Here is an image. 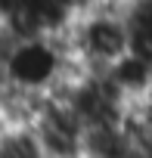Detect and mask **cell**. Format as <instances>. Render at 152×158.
Masks as SVG:
<instances>
[{"label": "cell", "mask_w": 152, "mask_h": 158, "mask_svg": "<svg viewBox=\"0 0 152 158\" xmlns=\"http://www.w3.org/2000/svg\"><path fill=\"white\" fill-rule=\"evenodd\" d=\"M71 59L87 71H109L121 56L130 53V28L124 6L106 0L103 6L84 13L68 28Z\"/></svg>", "instance_id": "1"}, {"label": "cell", "mask_w": 152, "mask_h": 158, "mask_svg": "<svg viewBox=\"0 0 152 158\" xmlns=\"http://www.w3.org/2000/svg\"><path fill=\"white\" fill-rule=\"evenodd\" d=\"M40 158H84L87 124L65 96L47 93V102L31 124Z\"/></svg>", "instance_id": "2"}, {"label": "cell", "mask_w": 152, "mask_h": 158, "mask_svg": "<svg viewBox=\"0 0 152 158\" xmlns=\"http://www.w3.org/2000/svg\"><path fill=\"white\" fill-rule=\"evenodd\" d=\"M84 158H146V146L121 121L93 124L84 136Z\"/></svg>", "instance_id": "3"}, {"label": "cell", "mask_w": 152, "mask_h": 158, "mask_svg": "<svg viewBox=\"0 0 152 158\" xmlns=\"http://www.w3.org/2000/svg\"><path fill=\"white\" fill-rule=\"evenodd\" d=\"M106 74H109V81L115 84V90L127 102H140L152 90V62L143 59V56H137V53L121 56Z\"/></svg>", "instance_id": "4"}, {"label": "cell", "mask_w": 152, "mask_h": 158, "mask_svg": "<svg viewBox=\"0 0 152 158\" xmlns=\"http://www.w3.org/2000/svg\"><path fill=\"white\" fill-rule=\"evenodd\" d=\"M16 44H19V34H16V28H13L6 19H0V74L6 71V62H10V56H13Z\"/></svg>", "instance_id": "5"}, {"label": "cell", "mask_w": 152, "mask_h": 158, "mask_svg": "<svg viewBox=\"0 0 152 158\" xmlns=\"http://www.w3.org/2000/svg\"><path fill=\"white\" fill-rule=\"evenodd\" d=\"M0 158H6V155H3V152H0Z\"/></svg>", "instance_id": "6"}]
</instances>
